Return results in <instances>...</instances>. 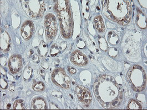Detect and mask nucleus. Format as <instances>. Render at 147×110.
I'll list each match as a JSON object with an SVG mask.
<instances>
[{"label": "nucleus", "instance_id": "nucleus-3", "mask_svg": "<svg viewBox=\"0 0 147 110\" xmlns=\"http://www.w3.org/2000/svg\"><path fill=\"white\" fill-rule=\"evenodd\" d=\"M55 10L57 13L61 34L65 38H69L73 32V19L68 1H57Z\"/></svg>", "mask_w": 147, "mask_h": 110}, {"label": "nucleus", "instance_id": "nucleus-4", "mask_svg": "<svg viewBox=\"0 0 147 110\" xmlns=\"http://www.w3.org/2000/svg\"><path fill=\"white\" fill-rule=\"evenodd\" d=\"M127 79L132 89L137 92L142 91L146 87V73L142 67L133 66L127 74Z\"/></svg>", "mask_w": 147, "mask_h": 110}, {"label": "nucleus", "instance_id": "nucleus-5", "mask_svg": "<svg viewBox=\"0 0 147 110\" xmlns=\"http://www.w3.org/2000/svg\"><path fill=\"white\" fill-rule=\"evenodd\" d=\"M22 8L26 14L32 18H39L45 11V3L43 1L30 0L21 1Z\"/></svg>", "mask_w": 147, "mask_h": 110}, {"label": "nucleus", "instance_id": "nucleus-2", "mask_svg": "<svg viewBox=\"0 0 147 110\" xmlns=\"http://www.w3.org/2000/svg\"><path fill=\"white\" fill-rule=\"evenodd\" d=\"M103 13L107 17L121 25H125L131 21L132 9L129 1H103Z\"/></svg>", "mask_w": 147, "mask_h": 110}, {"label": "nucleus", "instance_id": "nucleus-26", "mask_svg": "<svg viewBox=\"0 0 147 110\" xmlns=\"http://www.w3.org/2000/svg\"><path fill=\"white\" fill-rule=\"evenodd\" d=\"M68 72L72 74H74L76 73V70L75 68H74L73 67H68Z\"/></svg>", "mask_w": 147, "mask_h": 110}, {"label": "nucleus", "instance_id": "nucleus-7", "mask_svg": "<svg viewBox=\"0 0 147 110\" xmlns=\"http://www.w3.org/2000/svg\"><path fill=\"white\" fill-rule=\"evenodd\" d=\"M45 25L47 38L49 39H52L57 31V22L53 15L49 13L46 16Z\"/></svg>", "mask_w": 147, "mask_h": 110}, {"label": "nucleus", "instance_id": "nucleus-27", "mask_svg": "<svg viewBox=\"0 0 147 110\" xmlns=\"http://www.w3.org/2000/svg\"><path fill=\"white\" fill-rule=\"evenodd\" d=\"M11 107V105L10 104H9L8 106H7V109H9V107Z\"/></svg>", "mask_w": 147, "mask_h": 110}, {"label": "nucleus", "instance_id": "nucleus-12", "mask_svg": "<svg viewBox=\"0 0 147 110\" xmlns=\"http://www.w3.org/2000/svg\"><path fill=\"white\" fill-rule=\"evenodd\" d=\"M11 39L5 30H1V49L3 51H8L11 48Z\"/></svg>", "mask_w": 147, "mask_h": 110}, {"label": "nucleus", "instance_id": "nucleus-14", "mask_svg": "<svg viewBox=\"0 0 147 110\" xmlns=\"http://www.w3.org/2000/svg\"><path fill=\"white\" fill-rule=\"evenodd\" d=\"M137 25L142 29H145L147 27V18L146 15L141 11H138V14L136 18Z\"/></svg>", "mask_w": 147, "mask_h": 110}, {"label": "nucleus", "instance_id": "nucleus-23", "mask_svg": "<svg viewBox=\"0 0 147 110\" xmlns=\"http://www.w3.org/2000/svg\"><path fill=\"white\" fill-rule=\"evenodd\" d=\"M1 88L5 89L8 87V84L4 79L1 78Z\"/></svg>", "mask_w": 147, "mask_h": 110}, {"label": "nucleus", "instance_id": "nucleus-20", "mask_svg": "<svg viewBox=\"0 0 147 110\" xmlns=\"http://www.w3.org/2000/svg\"><path fill=\"white\" fill-rule=\"evenodd\" d=\"M25 103L22 100L19 99L16 100L13 104L14 110H22L25 108Z\"/></svg>", "mask_w": 147, "mask_h": 110}, {"label": "nucleus", "instance_id": "nucleus-8", "mask_svg": "<svg viewBox=\"0 0 147 110\" xmlns=\"http://www.w3.org/2000/svg\"><path fill=\"white\" fill-rule=\"evenodd\" d=\"M76 92L78 100L86 104L90 103L92 100V97L90 90L82 85H78L76 88Z\"/></svg>", "mask_w": 147, "mask_h": 110}, {"label": "nucleus", "instance_id": "nucleus-18", "mask_svg": "<svg viewBox=\"0 0 147 110\" xmlns=\"http://www.w3.org/2000/svg\"><path fill=\"white\" fill-rule=\"evenodd\" d=\"M127 109L128 110H140L142 108L140 104L136 100H131L128 103Z\"/></svg>", "mask_w": 147, "mask_h": 110}, {"label": "nucleus", "instance_id": "nucleus-17", "mask_svg": "<svg viewBox=\"0 0 147 110\" xmlns=\"http://www.w3.org/2000/svg\"><path fill=\"white\" fill-rule=\"evenodd\" d=\"M108 41L112 45H117L119 43V37L113 32H111L108 34Z\"/></svg>", "mask_w": 147, "mask_h": 110}, {"label": "nucleus", "instance_id": "nucleus-10", "mask_svg": "<svg viewBox=\"0 0 147 110\" xmlns=\"http://www.w3.org/2000/svg\"><path fill=\"white\" fill-rule=\"evenodd\" d=\"M8 67L12 73H16L20 71L22 67L21 56L18 55H13L9 60Z\"/></svg>", "mask_w": 147, "mask_h": 110}, {"label": "nucleus", "instance_id": "nucleus-9", "mask_svg": "<svg viewBox=\"0 0 147 110\" xmlns=\"http://www.w3.org/2000/svg\"><path fill=\"white\" fill-rule=\"evenodd\" d=\"M71 61L74 65L79 67H82L86 65L88 60L87 57L80 51H76L71 55Z\"/></svg>", "mask_w": 147, "mask_h": 110}, {"label": "nucleus", "instance_id": "nucleus-15", "mask_svg": "<svg viewBox=\"0 0 147 110\" xmlns=\"http://www.w3.org/2000/svg\"><path fill=\"white\" fill-rule=\"evenodd\" d=\"M94 22L96 29L100 32H103L105 30V26L102 17L100 16H98L95 17Z\"/></svg>", "mask_w": 147, "mask_h": 110}, {"label": "nucleus", "instance_id": "nucleus-19", "mask_svg": "<svg viewBox=\"0 0 147 110\" xmlns=\"http://www.w3.org/2000/svg\"><path fill=\"white\" fill-rule=\"evenodd\" d=\"M32 69L30 67H27L26 68H25L24 72V78L25 80L27 81L30 79L32 74Z\"/></svg>", "mask_w": 147, "mask_h": 110}, {"label": "nucleus", "instance_id": "nucleus-16", "mask_svg": "<svg viewBox=\"0 0 147 110\" xmlns=\"http://www.w3.org/2000/svg\"><path fill=\"white\" fill-rule=\"evenodd\" d=\"M38 52L42 57L46 56L47 54V46L46 44L42 41L38 47Z\"/></svg>", "mask_w": 147, "mask_h": 110}, {"label": "nucleus", "instance_id": "nucleus-1", "mask_svg": "<svg viewBox=\"0 0 147 110\" xmlns=\"http://www.w3.org/2000/svg\"><path fill=\"white\" fill-rule=\"evenodd\" d=\"M93 89L96 97L105 109L117 107L122 101V89L111 76L103 75L96 80Z\"/></svg>", "mask_w": 147, "mask_h": 110}, {"label": "nucleus", "instance_id": "nucleus-11", "mask_svg": "<svg viewBox=\"0 0 147 110\" xmlns=\"http://www.w3.org/2000/svg\"><path fill=\"white\" fill-rule=\"evenodd\" d=\"M34 25L31 21H26L23 24L21 27V35L25 39L31 38L34 32Z\"/></svg>", "mask_w": 147, "mask_h": 110}, {"label": "nucleus", "instance_id": "nucleus-24", "mask_svg": "<svg viewBox=\"0 0 147 110\" xmlns=\"http://www.w3.org/2000/svg\"><path fill=\"white\" fill-rule=\"evenodd\" d=\"M66 46H67V43H66L65 42H62V43L60 44V47H59L60 50H62V51L64 50L65 49Z\"/></svg>", "mask_w": 147, "mask_h": 110}, {"label": "nucleus", "instance_id": "nucleus-25", "mask_svg": "<svg viewBox=\"0 0 147 110\" xmlns=\"http://www.w3.org/2000/svg\"><path fill=\"white\" fill-rule=\"evenodd\" d=\"M33 61L35 63H38L39 61H40L38 56L37 55H34V56L33 57Z\"/></svg>", "mask_w": 147, "mask_h": 110}, {"label": "nucleus", "instance_id": "nucleus-21", "mask_svg": "<svg viewBox=\"0 0 147 110\" xmlns=\"http://www.w3.org/2000/svg\"><path fill=\"white\" fill-rule=\"evenodd\" d=\"M32 87L34 90L35 91H43L45 89V84L42 82H38L33 85Z\"/></svg>", "mask_w": 147, "mask_h": 110}, {"label": "nucleus", "instance_id": "nucleus-22", "mask_svg": "<svg viewBox=\"0 0 147 110\" xmlns=\"http://www.w3.org/2000/svg\"><path fill=\"white\" fill-rule=\"evenodd\" d=\"M59 52V50L57 45L56 44L53 45L51 47V50H50V54L51 56L53 57L56 56L58 54Z\"/></svg>", "mask_w": 147, "mask_h": 110}, {"label": "nucleus", "instance_id": "nucleus-13", "mask_svg": "<svg viewBox=\"0 0 147 110\" xmlns=\"http://www.w3.org/2000/svg\"><path fill=\"white\" fill-rule=\"evenodd\" d=\"M32 108L35 110H45L47 109V106L44 99L41 97L36 98L33 100Z\"/></svg>", "mask_w": 147, "mask_h": 110}, {"label": "nucleus", "instance_id": "nucleus-6", "mask_svg": "<svg viewBox=\"0 0 147 110\" xmlns=\"http://www.w3.org/2000/svg\"><path fill=\"white\" fill-rule=\"evenodd\" d=\"M52 80L55 84L64 89H67L71 85L70 79L65 71L61 68H56L53 72Z\"/></svg>", "mask_w": 147, "mask_h": 110}]
</instances>
